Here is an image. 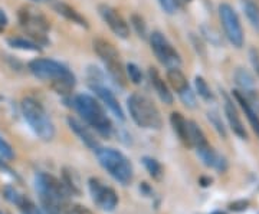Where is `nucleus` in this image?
Returning a JSON list of instances; mask_svg holds the SVG:
<instances>
[{"label": "nucleus", "mask_w": 259, "mask_h": 214, "mask_svg": "<svg viewBox=\"0 0 259 214\" xmlns=\"http://www.w3.org/2000/svg\"><path fill=\"white\" fill-rule=\"evenodd\" d=\"M192 0H175V3H176V6H185L187 3H190Z\"/></svg>", "instance_id": "37"}, {"label": "nucleus", "mask_w": 259, "mask_h": 214, "mask_svg": "<svg viewBox=\"0 0 259 214\" xmlns=\"http://www.w3.org/2000/svg\"><path fill=\"white\" fill-rule=\"evenodd\" d=\"M250 59H252V65H253V68H255V71H256L259 75V55L255 49H252V50H250Z\"/></svg>", "instance_id": "35"}, {"label": "nucleus", "mask_w": 259, "mask_h": 214, "mask_svg": "<svg viewBox=\"0 0 259 214\" xmlns=\"http://www.w3.org/2000/svg\"><path fill=\"white\" fill-rule=\"evenodd\" d=\"M88 188L93 197L94 203L104 211H114L118 205V196L115 190L111 187L105 186L101 180L91 177L88 180Z\"/></svg>", "instance_id": "11"}, {"label": "nucleus", "mask_w": 259, "mask_h": 214, "mask_svg": "<svg viewBox=\"0 0 259 214\" xmlns=\"http://www.w3.org/2000/svg\"><path fill=\"white\" fill-rule=\"evenodd\" d=\"M158 3H160L161 9L164 10L166 13H168V15H173L177 8L175 0H158Z\"/></svg>", "instance_id": "33"}, {"label": "nucleus", "mask_w": 259, "mask_h": 214, "mask_svg": "<svg viewBox=\"0 0 259 214\" xmlns=\"http://www.w3.org/2000/svg\"><path fill=\"white\" fill-rule=\"evenodd\" d=\"M55 10L58 12V15L64 16L66 20L72 22V23H75V25H78V26H81V28H85V29L90 28V25H88L87 19L83 18L79 12H76L72 6H69V5H66V3L59 2V3H56L55 5Z\"/></svg>", "instance_id": "20"}, {"label": "nucleus", "mask_w": 259, "mask_h": 214, "mask_svg": "<svg viewBox=\"0 0 259 214\" xmlns=\"http://www.w3.org/2000/svg\"><path fill=\"white\" fill-rule=\"evenodd\" d=\"M8 43L12 47L20 49V50H28V52H39L40 50V45L37 42L26 39V37H9Z\"/></svg>", "instance_id": "23"}, {"label": "nucleus", "mask_w": 259, "mask_h": 214, "mask_svg": "<svg viewBox=\"0 0 259 214\" xmlns=\"http://www.w3.org/2000/svg\"><path fill=\"white\" fill-rule=\"evenodd\" d=\"M233 79L243 89V93L248 95V93H252L255 91V78L248 69L238 68L233 74Z\"/></svg>", "instance_id": "22"}, {"label": "nucleus", "mask_w": 259, "mask_h": 214, "mask_svg": "<svg viewBox=\"0 0 259 214\" xmlns=\"http://www.w3.org/2000/svg\"><path fill=\"white\" fill-rule=\"evenodd\" d=\"M131 23H133V26L136 29V32L139 33L141 37H146L147 35V25H146V20L141 18L140 15L137 13H134L133 16H131Z\"/></svg>", "instance_id": "29"}, {"label": "nucleus", "mask_w": 259, "mask_h": 214, "mask_svg": "<svg viewBox=\"0 0 259 214\" xmlns=\"http://www.w3.org/2000/svg\"><path fill=\"white\" fill-rule=\"evenodd\" d=\"M58 214H93V211L90 208H87L85 205L68 201L66 204L61 207V210L58 211Z\"/></svg>", "instance_id": "27"}, {"label": "nucleus", "mask_w": 259, "mask_h": 214, "mask_svg": "<svg viewBox=\"0 0 259 214\" xmlns=\"http://www.w3.org/2000/svg\"><path fill=\"white\" fill-rule=\"evenodd\" d=\"M0 214H3V213H0Z\"/></svg>", "instance_id": "39"}, {"label": "nucleus", "mask_w": 259, "mask_h": 214, "mask_svg": "<svg viewBox=\"0 0 259 214\" xmlns=\"http://www.w3.org/2000/svg\"><path fill=\"white\" fill-rule=\"evenodd\" d=\"M0 155L6 159L15 158V152H13L12 145L5 138H2V135H0Z\"/></svg>", "instance_id": "31"}, {"label": "nucleus", "mask_w": 259, "mask_h": 214, "mask_svg": "<svg viewBox=\"0 0 259 214\" xmlns=\"http://www.w3.org/2000/svg\"><path fill=\"white\" fill-rule=\"evenodd\" d=\"M68 125H69V128L74 131L75 134L78 135V138L82 141L88 148L94 149V151L97 148H100V142L97 141V138L93 135V132L88 130L83 124H81L78 120H75L72 117H69L68 118Z\"/></svg>", "instance_id": "17"}, {"label": "nucleus", "mask_w": 259, "mask_h": 214, "mask_svg": "<svg viewBox=\"0 0 259 214\" xmlns=\"http://www.w3.org/2000/svg\"><path fill=\"white\" fill-rule=\"evenodd\" d=\"M148 76H150V81H151V85H153L154 91L157 92L158 98L164 103H167V105H171L173 103V95L170 92L166 82L163 81V78L160 76L157 69L156 68H150L148 69Z\"/></svg>", "instance_id": "18"}, {"label": "nucleus", "mask_w": 259, "mask_h": 214, "mask_svg": "<svg viewBox=\"0 0 259 214\" xmlns=\"http://www.w3.org/2000/svg\"><path fill=\"white\" fill-rule=\"evenodd\" d=\"M95 154H97V158H98V163L101 164V167L117 183H120L122 186H128L133 181V177H134L133 164L118 149L100 147L95 149Z\"/></svg>", "instance_id": "6"}, {"label": "nucleus", "mask_w": 259, "mask_h": 214, "mask_svg": "<svg viewBox=\"0 0 259 214\" xmlns=\"http://www.w3.org/2000/svg\"><path fill=\"white\" fill-rule=\"evenodd\" d=\"M22 114L32 131L42 141H52L55 138V124L52 122L49 114L44 105L35 98H25L22 101Z\"/></svg>", "instance_id": "4"}, {"label": "nucleus", "mask_w": 259, "mask_h": 214, "mask_svg": "<svg viewBox=\"0 0 259 214\" xmlns=\"http://www.w3.org/2000/svg\"><path fill=\"white\" fill-rule=\"evenodd\" d=\"M74 106L76 112L81 115L83 121L87 122L94 130L98 131L104 137H110L112 132L111 120L108 118L107 112L104 111L101 103L95 98L87 93H79L74 98Z\"/></svg>", "instance_id": "3"}, {"label": "nucleus", "mask_w": 259, "mask_h": 214, "mask_svg": "<svg viewBox=\"0 0 259 214\" xmlns=\"http://www.w3.org/2000/svg\"><path fill=\"white\" fill-rule=\"evenodd\" d=\"M194 85H196V91L199 93L200 98H203L204 101H212L213 99V93L209 88L207 82L204 81L202 76H196L194 79Z\"/></svg>", "instance_id": "26"}, {"label": "nucleus", "mask_w": 259, "mask_h": 214, "mask_svg": "<svg viewBox=\"0 0 259 214\" xmlns=\"http://www.w3.org/2000/svg\"><path fill=\"white\" fill-rule=\"evenodd\" d=\"M212 214H226V213H223V211H214V213Z\"/></svg>", "instance_id": "38"}, {"label": "nucleus", "mask_w": 259, "mask_h": 214, "mask_svg": "<svg viewBox=\"0 0 259 214\" xmlns=\"http://www.w3.org/2000/svg\"><path fill=\"white\" fill-rule=\"evenodd\" d=\"M19 22L20 26L25 29V32L29 36L33 37L35 42L40 43H47V33L49 30V23L47 18L33 8H22L19 12Z\"/></svg>", "instance_id": "8"}, {"label": "nucleus", "mask_w": 259, "mask_h": 214, "mask_svg": "<svg viewBox=\"0 0 259 214\" xmlns=\"http://www.w3.org/2000/svg\"><path fill=\"white\" fill-rule=\"evenodd\" d=\"M125 72H127V78H130V81L133 84L139 85L143 81V74H141V69L136 64H128L125 66Z\"/></svg>", "instance_id": "28"}, {"label": "nucleus", "mask_w": 259, "mask_h": 214, "mask_svg": "<svg viewBox=\"0 0 259 214\" xmlns=\"http://www.w3.org/2000/svg\"><path fill=\"white\" fill-rule=\"evenodd\" d=\"M91 88H93V91L97 93V96L101 99L104 105L110 110V111L120 120V121H124L125 120V115H124V111H122V108H121L120 102H118V99L115 98V95L112 92L110 88H107V86H104V85L100 84H94L91 85Z\"/></svg>", "instance_id": "13"}, {"label": "nucleus", "mask_w": 259, "mask_h": 214, "mask_svg": "<svg viewBox=\"0 0 259 214\" xmlns=\"http://www.w3.org/2000/svg\"><path fill=\"white\" fill-rule=\"evenodd\" d=\"M225 114H226V118H228V121H229V125H231L232 131L242 138V140H246L248 138V134H246V130H245V127H243V124L241 121V117H239V114L236 111V108H235V105L232 103V101L226 96V99H225Z\"/></svg>", "instance_id": "16"}, {"label": "nucleus", "mask_w": 259, "mask_h": 214, "mask_svg": "<svg viewBox=\"0 0 259 214\" xmlns=\"http://www.w3.org/2000/svg\"><path fill=\"white\" fill-rule=\"evenodd\" d=\"M8 23H9V19H8V16H6V13L0 9V32H3V30L6 29Z\"/></svg>", "instance_id": "36"}, {"label": "nucleus", "mask_w": 259, "mask_h": 214, "mask_svg": "<svg viewBox=\"0 0 259 214\" xmlns=\"http://www.w3.org/2000/svg\"><path fill=\"white\" fill-rule=\"evenodd\" d=\"M179 96H180L182 102L185 103L187 108H190V110L196 108V96H194V93L192 92V89H190V88H189V89H186L185 92L180 93Z\"/></svg>", "instance_id": "32"}, {"label": "nucleus", "mask_w": 259, "mask_h": 214, "mask_svg": "<svg viewBox=\"0 0 259 214\" xmlns=\"http://www.w3.org/2000/svg\"><path fill=\"white\" fill-rule=\"evenodd\" d=\"M94 52L98 55V58L104 62V65L107 68L108 74L112 78V81L120 86H125L127 84V72L122 66L120 54L112 45L111 42L97 37L94 39Z\"/></svg>", "instance_id": "7"}, {"label": "nucleus", "mask_w": 259, "mask_h": 214, "mask_svg": "<svg viewBox=\"0 0 259 214\" xmlns=\"http://www.w3.org/2000/svg\"><path fill=\"white\" fill-rule=\"evenodd\" d=\"M207 118H209V121L212 122V125L216 128V131L222 135L223 138H226V130H225V125H223L221 117L218 115V112H207Z\"/></svg>", "instance_id": "30"}, {"label": "nucleus", "mask_w": 259, "mask_h": 214, "mask_svg": "<svg viewBox=\"0 0 259 214\" xmlns=\"http://www.w3.org/2000/svg\"><path fill=\"white\" fill-rule=\"evenodd\" d=\"M246 207H248V201H235L229 205V208L233 211H243L246 210Z\"/></svg>", "instance_id": "34"}, {"label": "nucleus", "mask_w": 259, "mask_h": 214, "mask_svg": "<svg viewBox=\"0 0 259 214\" xmlns=\"http://www.w3.org/2000/svg\"><path fill=\"white\" fill-rule=\"evenodd\" d=\"M150 43H151V49L154 50V54L158 58V61L166 65L168 69L170 68H179L182 65V59L176 49L173 45L168 42L163 33L160 32H153L150 36Z\"/></svg>", "instance_id": "10"}, {"label": "nucleus", "mask_w": 259, "mask_h": 214, "mask_svg": "<svg viewBox=\"0 0 259 214\" xmlns=\"http://www.w3.org/2000/svg\"><path fill=\"white\" fill-rule=\"evenodd\" d=\"M243 10H245V15L249 20V23L252 25V28L255 29L256 32H259V6L255 5L253 2H245L243 5Z\"/></svg>", "instance_id": "24"}, {"label": "nucleus", "mask_w": 259, "mask_h": 214, "mask_svg": "<svg viewBox=\"0 0 259 214\" xmlns=\"http://www.w3.org/2000/svg\"><path fill=\"white\" fill-rule=\"evenodd\" d=\"M167 81L170 86L176 91L179 95L182 92H185L186 89H189V82H187V78L186 75L179 69V68H170L167 71Z\"/></svg>", "instance_id": "21"}, {"label": "nucleus", "mask_w": 259, "mask_h": 214, "mask_svg": "<svg viewBox=\"0 0 259 214\" xmlns=\"http://www.w3.org/2000/svg\"><path fill=\"white\" fill-rule=\"evenodd\" d=\"M5 193H6V198L10 200L13 204L18 205L19 210L22 211V214H44L40 210H39V207H37L32 200H29L28 197L19 194L15 188H12V187H6Z\"/></svg>", "instance_id": "15"}, {"label": "nucleus", "mask_w": 259, "mask_h": 214, "mask_svg": "<svg viewBox=\"0 0 259 214\" xmlns=\"http://www.w3.org/2000/svg\"><path fill=\"white\" fill-rule=\"evenodd\" d=\"M233 98L241 105L242 111L245 112V115H246V118L249 121L252 130H253V132L256 134V137L259 138V115L250 106L249 101H248V96L243 92H241V91H233Z\"/></svg>", "instance_id": "19"}, {"label": "nucleus", "mask_w": 259, "mask_h": 214, "mask_svg": "<svg viewBox=\"0 0 259 214\" xmlns=\"http://www.w3.org/2000/svg\"><path fill=\"white\" fill-rule=\"evenodd\" d=\"M98 12L101 15L102 20L108 25V28L121 39H127L130 36V28L127 22L121 16L117 10L108 5H100Z\"/></svg>", "instance_id": "12"}, {"label": "nucleus", "mask_w": 259, "mask_h": 214, "mask_svg": "<svg viewBox=\"0 0 259 214\" xmlns=\"http://www.w3.org/2000/svg\"><path fill=\"white\" fill-rule=\"evenodd\" d=\"M29 71L37 79L51 82L52 89L59 95H69L74 91L76 79L75 75L68 69L64 64L54 61V59H45L39 58L29 62Z\"/></svg>", "instance_id": "1"}, {"label": "nucleus", "mask_w": 259, "mask_h": 214, "mask_svg": "<svg viewBox=\"0 0 259 214\" xmlns=\"http://www.w3.org/2000/svg\"><path fill=\"white\" fill-rule=\"evenodd\" d=\"M170 122L171 127L179 137V140L182 141V144L187 147V148H193L192 144V137H190V127H189V121H186V118L180 114V112H173L170 115Z\"/></svg>", "instance_id": "14"}, {"label": "nucleus", "mask_w": 259, "mask_h": 214, "mask_svg": "<svg viewBox=\"0 0 259 214\" xmlns=\"http://www.w3.org/2000/svg\"><path fill=\"white\" fill-rule=\"evenodd\" d=\"M219 18L222 22L223 32L225 36L228 37V40L231 42L235 47H242L245 42L243 36V29H242L241 20L238 13L228 3H222L219 6Z\"/></svg>", "instance_id": "9"}, {"label": "nucleus", "mask_w": 259, "mask_h": 214, "mask_svg": "<svg viewBox=\"0 0 259 214\" xmlns=\"http://www.w3.org/2000/svg\"><path fill=\"white\" fill-rule=\"evenodd\" d=\"M130 117L141 128L147 130H160L163 127V120L158 108L154 102L141 93H133L127 99Z\"/></svg>", "instance_id": "5"}, {"label": "nucleus", "mask_w": 259, "mask_h": 214, "mask_svg": "<svg viewBox=\"0 0 259 214\" xmlns=\"http://www.w3.org/2000/svg\"><path fill=\"white\" fill-rule=\"evenodd\" d=\"M143 164H144V167L148 171V174L154 180H161L163 178L164 171H163V167H161V164L158 163L157 159L151 158V157H144L143 158Z\"/></svg>", "instance_id": "25"}, {"label": "nucleus", "mask_w": 259, "mask_h": 214, "mask_svg": "<svg viewBox=\"0 0 259 214\" xmlns=\"http://www.w3.org/2000/svg\"><path fill=\"white\" fill-rule=\"evenodd\" d=\"M35 188L48 214H58L62 205L71 201V193L64 183L47 173L37 174L35 178Z\"/></svg>", "instance_id": "2"}]
</instances>
